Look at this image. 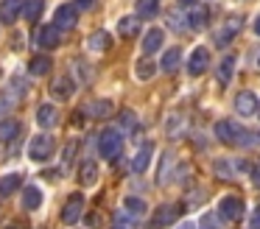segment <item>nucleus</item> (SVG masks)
<instances>
[{
  "label": "nucleus",
  "mask_w": 260,
  "mask_h": 229,
  "mask_svg": "<svg viewBox=\"0 0 260 229\" xmlns=\"http://www.w3.org/2000/svg\"><path fill=\"white\" fill-rule=\"evenodd\" d=\"M120 148H123V134L118 128H104L101 137H98V151H101L104 159H118Z\"/></svg>",
  "instance_id": "1"
},
{
  "label": "nucleus",
  "mask_w": 260,
  "mask_h": 229,
  "mask_svg": "<svg viewBox=\"0 0 260 229\" xmlns=\"http://www.w3.org/2000/svg\"><path fill=\"white\" fill-rule=\"evenodd\" d=\"M53 151H56V143H53L51 134H37V137L28 143V156L37 159V162H45Z\"/></svg>",
  "instance_id": "2"
},
{
  "label": "nucleus",
  "mask_w": 260,
  "mask_h": 229,
  "mask_svg": "<svg viewBox=\"0 0 260 229\" xmlns=\"http://www.w3.org/2000/svg\"><path fill=\"white\" fill-rule=\"evenodd\" d=\"M218 215L224 218V221H238V218H243V201L238 199V195H224V199L218 201Z\"/></svg>",
  "instance_id": "3"
},
{
  "label": "nucleus",
  "mask_w": 260,
  "mask_h": 229,
  "mask_svg": "<svg viewBox=\"0 0 260 229\" xmlns=\"http://www.w3.org/2000/svg\"><path fill=\"white\" fill-rule=\"evenodd\" d=\"M81 215H84V195H81V193H73L68 201H64L62 221H64V223H76Z\"/></svg>",
  "instance_id": "4"
},
{
  "label": "nucleus",
  "mask_w": 260,
  "mask_h": 229,
  "mask_svg": "<svg viewBox=\"0 0 260 229\" xmlns=\"http://www.w3.org/2000/svg\"><path fill=\"white\" fill-rule=\"evenodd\" d=\"M51 92H53V98H59V101H70V98H73V92H76L73 76H56V78H53V84H51Z\"/></svg>",
  "instance_id": "5"
},
{
  "label": "nucleus",
  "mask_w": 260,
  "mask_h": 229,
  "mask_svg": "<svg viewBox=\"0 0 260 229\" xmlns=\"http://www.w3.org/2000/svg\"><path fill=\"white\" fill-rule=\"evenodd\" d=\"M179 215H182V207H179V204H162L157 212H154L151 223H154L157 229H159V226H171V223H174Z\"/></svg>",
  "instance_id": "6"
},
{
  "label": "nucleus",
  "mask_w": 260,
  "mask_h": 229,
  "mask_svg": "<svg viewBox=\"0 0 260 229\" xmlns=\"http://www.w3.org/2000/svg\"><path fill=\"white\" fill-rule=\"evenodd\" d=\"M76 20H79V11H76V6H59L56 9V17H53V25L59 28V31H70V28L76 25Z\"/></svg>",
  "instance_id": "7"
},
{
  "label": "nucleus",
  "mask_w": 260,
  "mask_h": 229,
  "mask_svg": "<svg viewBox=\"0 0 260 229\" xmlns=\"http://www.w3.org/2000/svg\"><path fill=\"white\" fill-rule=\"evenodd\" d=\"M207 67H210V53H207V48H196V50L190 53V61H187V70H190V76H202Z\"/></svg>",
  "instance_id": "8"
},
{
  "label": "nucleus",
  "mask_w": 260,
  "mask_h": 229,
  "mask_svg": "<svg viewBox=\"0 0 260 229\" xmlns=\"http://www.w3.org/2000/svg\"><path fill=\"white\" fill-rule=\"evenodd\" d=\"M238 132H241V128H238L232 120H218L215 123V137H218L221 143H226V145L238 143Z\"/></svg>",
  "instance_id": "9"
},
{
  "label": "nucleus",
  "mask_w": 260,
  "mask_h": 229,
  "mask_svg": "<svg viewBox=\"0 0 260 229\" xmlns=\"http://www.w3.org/2000/svg\"><path fill=\"white\" fill-rule=\"evenodd\" d=\"M20 11H23V0H3L0 3V20L12 25V22H17Z\"/></svg>",
  "instance_id": "10"
},
{
  "label": "nucleus",
  "mask_w": 260,
  "mask_h": 229,
  "mask_svg": "<svg viewBox=\"0 0 260 229\" xmlns=\"http://www.w3.org/2000/svg\"><path fill=\"white\" fill-rule=\"evenodd\" d=\"M257 104H260V101H257V95H254V92H241V95L235 98L238 115H246V117L257 112Z\"/></svg>",
  "instance_id": "11"
},
{
  "label": "nucleus",
  "mask_w": 260,
  "mask_h": 229,
  "mask_svg": "<svg viewBox=\"0 0 260 229\" xmlns=\"http://www.w3.org/2000/svg\"><path fill=\"white\" fill-rule=\"evenodd\" d=\"M37 45H40L42 50H53L59 45V28L56 25L40 28V34H37Z\"/></svg>",
  "instance_id": "12"
},
{
  "label": "nucleus",
  "mask_w": 260,
  "mask_h": 229,
  "mask_svg": "<svg viewBox=\"0 0 260 229\" xmlns=\"http://www.w3.org/2000/svg\"><path fill=\"white\" fill-rule=\"evenodd\" d=\"M37 123H40L42 128H53L59 123V112L53 104H42L40 109H37Z\"/></svg>",
  "instance_id": "13"
},
{
  "label": "nucleus",
  "mask_w": 260,
  "mask_h": 229,
  "mask_svg": "<svg viewBox=\"0 0 260 229\" xmlns=\"http://www.w3.org/2000/svg\"><path fill=\"white\" fill-rule=\"evenodd\" d=\"M162 42H165V31H159V28H151V31L143 37V53H157L159 48H162Z\"/></svg>",
  "instance_id": "14"
},
{
  "label": "nucleus",
  "mask_w": 260,
  "mask_h": 229,
  "mask_svg": "<svg viewBox=\"0 0 260 229\" xmlns=\"http://www.w3.org/2000/svg\"><path fill=\"white\" fill-rule=\"evenodd\" d=\"M151 154H154V145L151 143H143L140 151L135 154V159H132V171L135 173H143L148 168V162H151Z\"/></svg>",
  "instance_id": "15"
},
{
  "label": "nucleus",
  "mask_w": 260,
  "mask_h": 229,
  "mask_svg": "<svg viewBox=\"0 0 260 229\" xmlns=\"http://www.w3.org/2000/svg\"><path fill=\"white\" fill-rule=\"evenodd\" d=\"M118 31H120V37H123V39L137 37V31H140V17H137V14L123 17V20L118 22Z\"/></svg>",
  "instance_id": "16"
},
{
  "label": "nucleus",
  "mask_w": 260,
  "mask_h": 229,
  "mask_svg": "<svg viewBox=\"0 0 260 229\" xmlns=\"http://www.w3.org/2000/svg\"><path fill=\"white\" fill-rule=\"evenodd\" d=\"M109 34L107 31H92V37L87 39V48H90V53H104V50L109 48Z\"/></svg>",
  "instance_id": "17"
},
{
  "label": "nucleus",
  "mask_w": 260,
  "mask_h": 229,
  "mask_svg": "<svg viewBox=\"0 0 260 229\" xmlns=\"http://www.w3.org/2000/svg\"><path fill=\"white\" fill-rule=\"evenodd\" d=\"M17 134H20V120H14V117L0 120V143H12Z\"/></svg>",
  "instance_id": "18"
},
{
  "label": "nucleus",
  "mask_w": 260,
  "mask_h": 229,
  "mask_svg": "<svg viewBox=\"0 0 260 229\" xmlns=\"http://www.w3.org/2000/svg\"><path fill=\"white\" fill-rule=\"evenodd\" d=\"M95 179H98V165L92 159H87V162H81V171H79V182L84 184V187H92L95 184Z\"/></svg>",
  "instance_id": "19"
},
{
  "label": "nucleus",
  "mask_w": 260,
  "mask_h": 229,
  "mask_svg": "<svg viewBox=\"0 0 260 229\" xmlns=\"http://www.w3.org/2000/svg\"><path fill=\"white\" fill-rule=\"evenodd\" d=\"M40 204H42V193H40V187L28 184V187L23 190V210H40Z\"/></svg>",
  "instance_id": "20"
},
{
  "label": "nucleus",
  "mask_w": 260,
  "mask_h": 229,
  "mask_svg": "<svg viewBox=\"0 0 260 229\" xmlns=\"http://www.w3.org/2000/svg\"><path fill=\"white\" fill-rule=\"evenodd\" d=\"M87 112H90L92 117H98V120H104V117H109V115H112V101L98 98V101H92V104L87 106Z\"/></svg>",
  "instance_id": "21"
},
{
  "label": "nucleus",
  "mask_w": 260,
  "mask_h": 229,
  "mask_svg": "<svg viewBox=\"0 0 260 229\" xmlns=\"http://www.w3.org/2000/svg\"><path fill=\"white\" fill-rule=\"evenodd\" d=\"M232 73H235V56H224V59H221V64H218V84H221V87H226V84H230Z\"/></svg>",
  "instance_id": "22"
},
{
  "label": "nucleus",
  "mask_w": 260,
  "mask_h": 229,
  "mask_svg": "<svg viewBox=\"0 0 260 229\" xmlns=\"http://www.w3.org/2000/svg\"><path fill=\"white\" fill-rule=\"evenodd\" d=\"M20 184H23V176H20V173H9V176H3L0 179V195H3V199L12 195Z\"/></svg>",
  "instance_id": "23"
},
{
  "label": "nucleus",
  "mask_w": 260,
  "mask_h": 229,
  "mask_svg": "<svg viewBox=\"0 0 260 229\" xmlns=\"http://www.w3.org/2000/svg\"><path fill=\"white\" fill-rule=\"evenodd\" d=\"M159 11V0H137V17L140 20H151V17H157Z\"/></svg>",
  "instance_id": "24"
},
{
  "label": "nucleus",
  "mask_w": 260,
  "mask_h": 229,
  "mask_svg": "<svg viewBox=\"0 0 260 229\" xmlns=\"http://www.w3.org/2000/svg\"><path fill=\"white\" fill-rule=\"evenodd\" d=\"M42 6H45V0H25L20 14H25V20H28V22H37V20H40V14H42Z\"/></svg>",
  "instance_id": "25"
},
{
  "label": "nucleus",
  "mask_w": 260,
  "mask_h": 229,
  "mask_svg": "<svg viewBox=\"0 0 260 229\" xmlns=\"http://www.w3.org/2000/svg\"><path fill=\"white\" fill-rule=\"evenodd\" d=\"M48 70H51V59L48 56H34L28 64V73L31 76H48Z\"/></svg>",
  "instance_id": "26"
},
{
  "label": "nucleus",
  "mask_w": 260,
  "mask_h": 229,
  "mask_svg": "<svg viewBox=\"0 0 260 229\" xmlns=\"http://www.w3.org/2000/svg\"><path fill=\"white\" fill-rule=\"evenodd\" d=\"M135 73H137V78H140V81H148V78H151L154 73H157V64H154V61L146 56V59H140V61H137Z\"/></svg>",
  "instance_id": "27"
},
{
  "label": "nucleus",
  "mask_w": 260,
  "mask_h": 229,
  "mask_svg": "<svg viewBox=\"0 0 260 229\" xmlns=\"http://www.w3.org/2000/svg\"><path fill=\"white\" fill-rule=\"evenodd\" d=\"M213 173L218 179H232L235 176V165H232L230 159H215L213 162Z\"/></svg>",
  "instance_id": "28"
},
{
  "label": "nucleus",
  "mask_w": 260,
  "mask_h": 229,
  "mask_svg": "<svg viewBox=\"0 0 260 229\" xmlns=\"http://www.w3.org/2000/svg\"><path fill=\"white\" fill-rule=\"evenodd\" d=\"M179 61H182V50L179 48H171L168 53L162 56V70L165 73H174L176 67H179Z\"/></svg>",
  "instance_id": "29"
},
{
  "label": "nucleus",
  "mask_w": 260,
  "mask_h": 229,
  "mask_svg": "<svg viewBox=\"0 0 260 229\" xmlns=\"http://www.w3.org/2000/svg\"><path fill=\"white\" fill-rule=\"evenodd\" d=\"M204 22H207V11L199 9V6H193V11L187 14V28L199 31V28H204Z\"/></svg>",
  "instance_id": "30"
},
{
  "label": "nucleus",
  "mask_w": 260,
  "mask_h": 229,
  "mask_svg": "<svg viewBox=\"0 0 260 229\" xmlns=\"http://www.w3.org/2000/svg\"><path fill=\"white\" fill-rule=\"evenodd\" d=\"M123 207H126V212H129L132 218H143V215H146V201H143V199H135V195H129Z\"/></svg>",
  "instance_id": "31"
},
{
  "label": "nucleus",
  "mask_w": 260,
  "mask_h": 229,
  "mask_svg": "<svg viewBox=\"0 0 260 229\" xmlns=\"http://www.w3.org/2000/svg\"><path fill=\"white\" fill-rule=\"evenodd\" d=\"M135 126H137V117H135V112H132V109H123V112H120V128H126V132H132Z\"/></svg>",
  "instance_id": "32"
},
{
  "label": "nucleus",
  "mask_w": 260,
  "mask_h": 229,
  "mask_svg": "<svg viewBox=\"0 0 260 229\" xmlns=\"http://www.w3.org/2000/svg\"><path fill=\"white\" fill-rule=\"evenodd\" d=\"M199 226H202V229H221V221L213 215V212H207V215L202 218V223H199Z\"/></svg>",
  "instance_id": "33"
},
{
  "label": "nucleus",
  "mask_w": 260,
  "mask_h": 229,
  "mask_svg": "<svg viewBox=\"0 0 260 229\" xmlns=\"http://www.w3.org/2000/svg\"><path fill=\"white\" fill-rule=\"evenodd\" d=\"M241 25H243V20H241V17H230V20H226V25H224V31H230L232 37H235V34L241 31Z\"/></svg>",
  "instance_id": "34"
},
{
  "label": "nucleus",
  "mask_w": 260,
  "mask_h": 229,
  "mask_svg": "<svg viewBox=\"0 0 260 229\" xmlns=\"http://www.w3.org/2000/svg\"><path fill=\"white\" fill-rule=\"evenodd\" d=\"M168 25H171V28H176V31L182 34V31H185V28H187V22L182 20L179 14H171V17H168Z\"/></svg>",
  "instance_id": "35"
},
{
  "label": "nucleus",
  "mask_w": 260,
  "mask_h": 229,
  "mask_svg": "<svg viewBox=\"0 0 260 229\" xmlns=\"http://www.w3.org/2000/svg\"><path fill=\"white\" fill-rule=\"evenodd\" d=\"M168 168H171V154H165L162 156V171H159L157 182H165V179H168Z\"/></svg>",
  "instance_id": "36"
},
{
  "label": "nucleus",
  "mask_w": 260,
  "mask_h": 229,
  "mask_svg": "<svg viewBox=\"0 0 260 229\" xmlns=\"http://www.w3.org/2000/svg\"><path fill=\"white\" fill-rule=\"evenodd\" d=\"M73 6H76V11H79V9L81 11H92V9H95V0H76Z\"/></svg>",
  "instance_id": "37"
},
{
  "label": "nucleus",
  "mask_w": 260,
  "mask_h": 229,
  "mask_svg": "<svg viewBox=\"0 0 260 229\" xmlns=\"http://www.w3.org/2000/svg\"><path fill=\"white\" fill-rule=\"evenodd\" d=\"M0 229H25V223L23 221H9V223H3Z\"/></svg>",
  "instance_id": "38"
},
{
  "label": "nucleus",
  "mask_w": 260,
  "mask_h": 229,
  "mask_svg": "<svg viewBox=\"0 0 260 229\" xmlns=\"http://www.w3.org/2000/svg\"><path fill=\"white\" fill-rule=\"evenodd\" d=\"M73 154H76V143H70L68 148H64V162H70V159H73Z\"/></svg>",
  "instance_id": "39"
},
{
  "label": "nucleus",
  "mask_w": 260,
  "mask_h": 229,
  "mask_svg": "<svg viewBox=\"0 0 260 229\" xmlns=\"http://www.w3.org/2000/svg\"><path fill=\"white\" fill-rule=\"evenodd\" d=\"M252 182H254V187H260V165L252 168Z\"/></svg>",
  "instance_id": "40"
},
{
  "label": "nucleus",
  "mask_w": 260,
  "mask_h": 229,
  "mask_svg": "<svg viewBox=\"0 0 260 229\" xmlns=\"http://www.w3.org/2000/svg\"><path fill=\"white\" fill-rule=\"evenodd\" d=\"M235 171H249V162H243V159L235 162Z\"/></svg>",
  "instance_id": "41"
},
{
  "label": "nucleus",
  "mask_w": 260,
  "mask_h": 229,
  "mask_svg": "<svg viewBox=\"0 0 260 229\" xmlns=\"http://www.w3.org/2000/svg\"><path fill=\"white\" fill-rule=\"evenodd\" d=\"M252 226H254V229H260V210L254 212V218H252Z\"/></svg>",
  "instance_id": "42"
},
{
  "label": "nucleus",
  "mask_w": 260,
  "mask_h": 229,
  "mask_svg": "<svg viewBox=\"0 0 260 229\" xmlns=\"http://www.w3.org/2000/svg\"><path fill=\"white\" fill-rule=\"evenodd\" d=\"M179 3H182V6H190V9H193V6L199 3V0H179Z\"/></svg>",
  "instance_id": "43"
},
{
  "label": "nucleus",
  "mask_w": 260,
  "mask_h": 229,
  "mask_svg": "<svg viewBox=\"0 0 260 229\" xmlns=\"http://www.w3.org/2000/svg\"><path fill=\"white\" fill-rule=\"evenodd\" d=\"M254 34H257V37H260V17H257V20H254Z\"/></svg>",
  "instance_id": "44"
},
{
  "label": "nucleus",
  "mask_w": 260,
  "mask_h": 229,
  "mask_svg": "<svg viewBox=\"0 0 260 229\" xmlns=\"http://www.w3.org/2000/svg\"><path fill=\"white\" fill-rule=\"evenodd\" d=\"M254 143H260V132H257V134H254Z\"/></svg>",
  "instance_id": "45"
},
{
  "label": "nucleus",
  "mask_w": 260,
  "mask_h": 229,
  "mask_svg": "<svg viewBox=\"0 0 260 229\" xmlns=\"http://www.w3.org/2000/svg\"><path fill=\"white\" fill-rule=\"evenodd\" d=\"M115 229H123V226H115Z\"/></svg>",
  "instance_id": "46"
},
{
  "label": "nucleus",
  "mask_w": 260,
  "mask_h": 229,
  "mask_svg": "<svg viewBox=\"0 0 260 229\" xmlns=\"http://www.w3.org/2000/svg\"><path fill=\"white\" fill-rule=\"evenodd\" d=\"M185 229H193V226H185Z\"/></svg>",
  "instance_id": "47"
},
{
  "label": "nucleus",
  "mask_w": 260,
  "mask_h": 229,
  "mask_svg": "<svg viewBox=\"0 0 260 229\" xmlns=\"http://www.w3.org/2000/svg\"><path fill=\"white\" fill-rule=\"evenodd\" d=\"M257 109H260V104H257Z\"/></svg>",
  "instance_id": "48"
},
{
  "label": "nucleus",
  "mask_w": 260,
  "mask_h": 229,
  "mask_svg": "<svg viewBox=\"0 0 260 229\" xmlns=\"http://www.w3.org/2000/svg\"><path fill=\"white\" fill-rule=\"evenodd\" d=\"M257 64H260V59H257Z\"/></svg>",
  "instance_id": "49"
}]
</instances>
